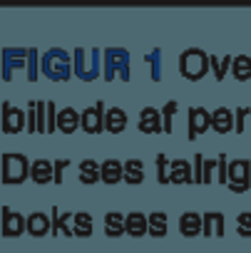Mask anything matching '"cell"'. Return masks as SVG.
<instances>
[{
	"mask_svg": "<svg viewBox=\"0 0 251 253\" xmlns=\"http://www.w3.org/2000/svg\"><path fill=\"white\" fill-rule=\"evenodd\" d=\"M209 62H211V57H206L201 50L192 47V50H187V52L179 57V70H182V75H184L187 80H199V77H204Z\"/></svg>",
	"mask_w": 251,
	"mask_h": 253,
	"instance_id": "obj_1",
	"label": "cell"
},
{
	"mask_svg": "<svg viewBox=\"0 0 251 253\" xmlns=\"http://www.w3.org/2000/svg\"><path fill=\"white\" fill-rule=\"evenodd\" d=\"M28 176V159L23 154H5L3 157V181L20 184Z\"/></svg>",
	"mask_w": 251,
	"mask_h": 253,
	"instance_id": "obj_2",
	"label": "cell"
},
{
	"mask_svg": "<svg viewBox=\"0 0 251 253\" xmlns=\"http://www.w3.org/2000/svg\"><path fill=\"white\" fill-rule=\"evenodd\" d=\"M249 179H251V164L246 159H239L229 167V189L234 194H244L249 191Z\"/></svg>",
	"mask_w": 251,
	"mask_h": 253,
	"instance_id": "obj_3",
	"label": "cell"
},
{
	"mask_svg": "<svg viewBox=\"0 0 251 253\" xmlns=\"http://www.w3.org/2000/svg\"><path fill=\"white\" fill-rule=\"evenodd\" d=\"M43 70H45V75L48 77H52V80H67V75H70V65H67V55L65 52H60V50H55V52H50L45 60H43Z\"/></svg>",
	"mask_w": 251,
	"mask_h": 253,
	"instance_id": "obj_4",
	"label": "cell"
},
{
	"mask_svg": "<svg viewBox=\"0 0 251 253\" xmlns=\"http://www.w3.org/2000/svg\"><path fill=\"white\" fill-rule=\"evenodd\" d=\"M20 129H28L23 109H15V107H10V104L5 102V104H3V132H5V134H15V132H20Z\"/></svg>",
	"mask_w": 251,
	"mask_h": 253,
	"instance_id": "obj_5",
	"label": "cell"
},
{
	"mask_svg": "<svg viewBox=\"0 0 251 253\" xmlns=\"http://www.w3.org/2000/svg\"><path fill=\"white\" fill-rule=\"evenodd\" d=\"M211 126V114L204 109V107H194L189 109V137L197 139L199 134H204Z\"/></svg>",
	"mask_w": 251,
	"mask_h": 253,
	"instance_id": "obj_6",
	"label": "cell"
},
{
	"mask_svg": "<svg viewBox=\"0 0 251 253\" xmlns=\"http://www.w3.org/2000/svg\"><path fill=\"white\" fill-rule=\"evenodd\" d=\"M104 126V119H102V102H95V107H87L82 112V129L87 134H100Z\"/></svg>",
	"mask_w": 251,
	"mask_h": 253,
	"instance_id": "obj_7",
	"label": "cell"
},
{
	"mask_svg": "<svg viewBox=\"0 0 251 253\" xmlns=\"http://www.w3.org/2000/svg\"><path fill=\"white\" fill-rule=\"evenodd\" d=\"M162 126H164L162 114H159L154 107H145V109L140 112V132H145V134H157V132H162Z\"/></svg>",
	"mask_w": 251,
	"mask_h": 253,
	"instance_id": "obj_8",
	"label": "cell"
},
{
	"mask_svg": "<svg viewBox=\"0 0 251 253\" xmlns=\"http://www.w3.org/2000/svg\"><path fill=\"white\" fill-rule=\"evenodd\" d=\"M179 231H182L184 236H189V238L204 233V216H199V213H194V211L182 213V218H179Z\"/></svg>",
	"mask_w": 251,
	"mask_h": 253,
	"instance_id": "obj_9",
	"label": "cell"
},
{
	"mask_svg": "<svg viewBox=\"0 0 251 253\" xmlns=\"http://www.w3.org/2000/svg\"><path fill=\"white\" fill-rule=\"evenodd\" d=\"M3 236H20L23 231H28V221H23L20 213H10V209H3Z\"/></svg>",
	"mask_w": 251,
	"mask_h": 253,
	"instance_id": "obj_10",
	"label": "cell"
},
{
	"mask_svg": "<svg viewBox=\"0 0 251 253\" xmlns=\"http://www.w3.org/2000/svg\"><path fill=\"white\" fill-rule=\"evenodd\" d=\"M124 126H127V114H124V109L114 107V109H109V112L104 114V129H107L109 134L124 132Z\"/></svg>",
	"mask_w": 251,
	"mask_h": 253,
	"instance_id": "obj_11",
	"label": "cell"
},
{
	"mask_svg": "<svg viewBox=\"0 0 251 253\" xmlns=\"http://www.w3.org/2000/svg\"><path fill=\"white\" fill-rule=\"evenodd\" d=\"M104 233H107L109 238L127 233V216H122V213H117V211H109V213L104 216Z\"/></svg>",
	"mask_w": 251,
	"mask_h": 253,
	"instance_id": "obj_12",
	"label": "cell"
},
{
	"mask_svg": "<svg viewBox=\"0 0 251 253\" xmlns=\"http://www.w3.org/2000/svg\"><path fill=\"white\" fill-rule=\"evenodd\" d=\"M127 233L135 238H142L145 233H150V216H142L140 211L127 213Z\"/></svg>",
	"mask_w": 251,
	"mask_h": 253,
	"instance_id": "obj_13",
	"label": "cell"
},
{
	"mask_svg": "<svg viewBox=\"0 0 251 253\" xmlns=\"http://www.w3.org/2000/svg\"><path fill=\"white\" fill-rule=\"evenodd\" d=\"M211 129L219 132V134H226L234 129V119H231V112L226 107H219L211 112Z\"/></svg>",
	"mask_w": 251,
	"mask_h": 253,
	"instance_id": "obj_14",
	"label": "cell"
},
{
	"mask_svg": "<svg viewBox=\"0 0 251 253\" xmlns=\"http://www.w3.org/2000/svg\"><path fill=\"white\" fill-rule=\"evenodd\" d=\"M77 126H80V114H77L72 107H65V109L57 114V129H60L62 134H72Z\"/></svg>",
	"mask_w": 251,
	"mask_h": 253,
	"instance_id": "obj_15",
	"label": "cell"
},
{
	"mask_svg": "<svg viewBox=\"0 0 251 253\" xmlns=\"http://www.w3.org/2000/svg\"><path fill=\"white\" fill-rule=\"evenodd\" d=\"M124 179V164L117 159H107L102 162V181L104 184H117Z\"/></svg>",
	"mask_w": 251,
	"mask_h": 253,
	"instance_id": "obj_16",
	"label": "cell"
},
{
	"mask_svg": "<svg viewBox=\"0 0 251 253\" xmlns=\"http://www.w3.org/2000/svg\"><path fill=\"white\" fill-rule=\"evenodd\" d=\"M25 221H28V233H30V236H35V238H40V236H45V233L50 231V218H48L43 211L30 213Z\"/></svg>",
	"mask_w": 251,
	"mask_h": 253,
	"instance_id": "obj_17",
	"label": "cell"
},
{
	"mask_svg": "<svg viewBox=\"0 0 251 253\" xmlns=\"http://www.w3.org/2000/svg\"><path fill=\"white\" fill-rule=\"evenodd\" d=\"M52 169H55V167H52L48 159H40V162H35V164H33L30 176H33V181H35V184H48V181H55Z\"/></svg>",
	"mask_w": 251,
	"mask_h": 253,
	"instance_id": "obj_18",
	"label": "cell"
},
{
	"mask_svg": "<svg viewBox=\"0 0 251 253\" xmlns=\"http://www.w3.org/2000/svg\"><path fill=\"white\" fill-rule=\"evenodd\" d=\"M169 181H174V184H187V181H194V179H192V167H189V162H184V159L172 162Z\"/></svg>",
	"mask_w": 251,
	"mask_h": 253,
	"instance_id": "obj_19",
	"label": "cell"
},
{
	"mask_svg": "<svg viewBox=\"0 0 251 253\" xmlns=\"http://www.w3.org/2000/svg\"><path fill=\"white\" fill-rule=\"evenodd\" d=\"M100 176H102V167H100L97 162L85 159V162L80 164V181H82V184H95V181H100Z\"/></svg>",
	"mask_w": 251,
	"mask_h": 253,
	"instance_id": "obj_20",
	"label": "cell"
},
{
	"mask_svg": "<svg viewBox=\"0 0 251 253\" xmlns=\"http://www.w3.org/2000/svg\"><path fill=\"white\" fill-rule=\"evenodd\" d=\"M204 236H224V216L221 213H204Z\"/></svg>",
	"mask_w": 251,
	"mask_h": 253,
	"instance_id": "obj_21",
	"label": "cell"
},
{
	"mask_svg": "<svg viewBox=\"0 0 251 253\" xmlns=\"http://www.w3.org/2000/svg\"><path fill=\"white\" fill-rule=\"evenodd\" d=\"M124 181L127 184H142L145 181V167L137 159L124 162Z\"/></svg>",
	"mask_w": 251,
	"mask_h": 253,
	"instance_id": "obj_22",
	"label": "cell"
},
{
	"mask_svg": "<svg viewBox=\"0 0 251 253\" xmlns=\"http://www.w3.org/2000/svg\"><path fill=\"white\" fill-rule=\"evenodd\" d=\"M72 233L75 236H80V238H87L90 233H92V216L90 213H85V211H80V213H75V218H72Z\"/></svg>",
	"mask_w": 251,
	"mask_h": 253,
	"instance_id": "obj_23",
	"label": "cell"
},
{
	"mask_svg": "<svg viewBox=\"0 0 251 253\" xmlns=\"http://www.w3.org/2000/svg\"><path fill=\"white\" fill-rule=\"evenodd\" d=\"M231 70H234V77L239 80V82H246V80H251V60L249 57H236V60H231Z\"/></svg>",
	"mask_w": 251,
	"mask_h": 253,
	"instance_id": "obj_24",
	"label": "cell"
},
{
	"mask_svg": "<svg viewBox=\"0 0 251 253\" xmlns=\"http://www.w3.org/2000/svg\"><path fill=\"white\" fill-rule=\"evenodd\" d=\"M150 233H152L154 238L167 236V216H164L162 211H154V213L150 216Z\"/></svg>",
	"mask_w": 251,
	"mask_h": 253,
	"instance_id": "obj_25",
	"label": "cell"
},
{
	"mask_svg": "<svg viewBox=\"0 0 251 253\" xmlns=\"http://www.w3.org/2000/svg\"><path fill=\"white\" fill-rule=\"evenodd\" d=\"M236 231H239L241 238H249V236H251V213H249V211L239 213V218H236Z\"/></svg>",
	"mask_w": 251,
	"mask_h": 253,
	"instance_id": "obj_26",
	"label": "cell"
},
{
	"mask_svg": "<svg viewBox=\"0 0 251 253\" xmlns=\"http://www.w3.org/2000/svg\"><path fill=\"white\" fill-rule=\"evenodd\" d=\"M167 164H169V162H167V157H164V154H159V157H157V181H159V184H169Z\"/></svg>",
	"mask_w": 251,
	"mask_h": 253,
	"instance_id": "obj_27",
	"label": "cell"
},
{
	"mask_svg": "<svg viewBox=\"0 0 251 253\" xmlns=\"http://www.w3.org/2000/svg\"><path fill=\"white\" fill-rule=\"evenodd\" d=\"M211 65H214V75H216V80H224V72H226V67H229V57H226V60H216V57H211Z\"/></svg>",
	"mask_w": 251,
	"mask_h": 253,
	"instance_id": "obj_28",
	"label": "cell"
},
{
	"mask_svg": "<svg viewBox=\"0 0 251 253\" xmlns=\"http://www.w3.org/2000/svg\"><path fill=\"white\" fill-rule=\"evenodd\" d=\"M174 109H177V104H174V102H169V104L164 107V114H162V122H164V132H172V119H169V117H172V112H174Z\"/></svg>",
	"mask_w": 251,
	"mask_h": 253,
	"instance_id": "obj_29",
	"label": "cell"
},
{
	"mask_svg": "<svg viewBox=\"0 0 251 253\" xmlns=\"http://www.w3.org/2000/svg\"><path fill=\"white\" fill-rule=\"evenodd\" d=\"M48 117H50V119H48V132H52L55 124H57V122H52V117H55V104H52V102H48Z\"/></svg>",
	"mask_w": 251,
	"mask_h": 253,
	"instance_id": "obj_30",
	"label": "cell"
},
{
	"mask_svg": "<svg viewBox=\"0 0 251 253\" xmlns=\"http://www.w3.org/2000/svg\"><path fill=\"white\" fill-rule=\"evenodd\" d=\"M249 112H251V109H239V112H236V132L244 129V119H246Z\"/></svg>",
	"mask_w": 251,
	"mask_h": 253,
	"instance_id": "obj_31",
	"label": "cell"
}]
</instances>
